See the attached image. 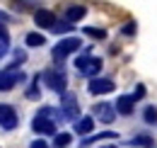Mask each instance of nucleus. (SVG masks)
<instances>
[{
  "label": "nucleus",
  "instance_id": "nucleus-1",
  "mask_svg": "<svg viewBox=\"0 0 157 148\" xmlns=\"http://www.w3.org/2000/svg\"><path fill=\"white\" fill-rule=\"evenodd\" d=\"M63 117H58V109L53 107H41L36 112V117L32 119V131L41 134V136H51L56 134V121H60Z\"/></svg>",
  "mask_w": 157,
  "mask_h": 148
},
{
  "label": "nucleus",
  "instance_id": "nucleus-2",
  "mask_svg": "<svg viewBox=\"0 0 157 148\" xmlns=\"http://www.w3.org/2000/svg\"><path fill=\"white\" fill-rule=\"evenodd\" d=\"M80 46H82V41H80L78 37H65V39H60L58 44L53 46L51 56H53V61H56V63H63L70 54H75Z\"/></svg>",
  "mask_w": 157,
  "mask_h": 148
},
{
  "label": "nucleus",
  "instance_id": "nucleus-3",
  "mask_svg": "<svg viewBox=\"0 0 157 148\" xmlns=\"http://www.w3.org/2000/svg\"><path fill=\"white\" fill-rule=\"evenodd\" d=\"M41 80L48 85V90H53V92H68V78L63 71H56V68H51V71H44L41 73Z\"/></svg>",
  "mask_w": 157,
  "mask_h": 148
},
{
  "label": "nucleus",
  "instance_id": "nucleus-4",
  "mask_svg": "<svg viewBox=\"0 0 157 148\" xmlns=\"http://www.w3.org/2000/svg\"><path fill=\"white\" fill-rule=\"evenodd\" d=\"M75 68H78V73L87 75L90 80L92 78H97L99 71H101V58H97V56H78V61H75Z\"/></svg>",
  "mask_w": 157,
  "mask_h": 148
},
{
  "label": "nucleus",
  "instance_id": "nucleus-5",
  "mask_svg": "<svg viewBox=\"0 0 157 148\" xmlns=\"http://www.w3.org/2000/svg\"><path fill=\"white\" fill-rule=\"evenodd\" d=\"M60 114L70 121H78L80 119V102H78V95L73 92H63L60 95Z\"/></svg>",
  "mask_w": 157,
  "mask_h": 148
},
{
  "label": "nucleus",
  "instance_id": "nucleus-6",
  "mask_svg": "<svg viewBox=\"0 0 157 148\" xmlns=\"http://www.w3.org/2000/svg\"><path fill=\"white\" fill-rule=\"evenodd\" d=\"M27 80V75L22 73V71H10V68H2L0 71V90L2 92H7V90H12L15 85H20Z\"/></svg>",
  "mask_w": 157,
  "mask_h": 148
},
{
  "label": "nucleus",
  "instance_id": "nucleus-7",
  "mask_svg": "<svg viewBox=\"0 0 157 148\" xmlns=\"http://www.w3.org/2000/svg\"><path fill=\"white\" fill-rule=\"evenodd\" d=\"M92 114L97 117L101 124H111V121L116 119V107H114L111 102H97V105L92 107Z\"/></svg>",
  "mask_w": 157,
  "mask_h": 148
},
{
  "label": "nucleus",
  "instance_id": "nucleus-8",
  "mask_svg": "<svg viewBox=\"0 0 157 148\" xmlns=\"http://www.w3.org/2000/svg\"><path fill=\"white\" fill-rule=\"evenodd\" d=\"M114 80L111 78H92L90 80V85H87V90H90V95H109V92H114Z\"/></svg>",
  "mask_w": 157,
  "mask_h": 148
},
{
  "label": "nucleus",
  "instance_id": "nucleus-9",
  "mask_svg": "<svg viewBox=\"0 0 157 148\" xmlns=\"http://www.w3.org/2000/svg\"><path fill=\"white\" fill-rule=\"evenodd\" d=\"M17 112H15V107L12 105H0V129L5 131H12L15 126H17Z\"/></svg>",
  "mask_w": 157,
  "mask_h": 148
},
{
  "label": "nucleus",
  "instance_id": "nucleus-10",
  "mask_svg": "<svg viewBox=\"0 0 157 148\" xmlns=\"http://www.w3.org/2000/svg\"><path fill=\"white\" fill-rule=\"evenodd\" d=\"M34 22H36L39 29H51V27L56 24V15H53L51 10H36V12H34Z\"/></svg>",
  "mask_w": 157,
  "mask_h": 148
},
{
  "label": "nucleus",
  "instance_id": "nucleus-11",
  "mask_svg": "<svg viewBox=\"0 0 157 148\" xmlns=\"http://www.w3.org/2000/svg\"><path fill=\"white\" fill-rule=\"evenodd\" d=\"M116 114H123V117H131L133 114V107H136V100L131 97V95H121L116 97Z\"/></svg>",
  "mask_w": 157,
  "mask_h": 148
},
{
  "label": "nucleus",
  "instance_id": "nucleus-12",
  "mask_svg": "<svg viewBox=\"0 0 157 148\" xmlns=\"http://www.w3.org/2000/svg\"><path fill=\"white\" fill-rule=\"evenodd\" d=\"M92 129H94V117H80L75 121V134L78 136H87V134H92Z\"/></svg>",
  "mask_w": 157,
  "mask_h": 148
},
{
  "label": "nucleus",
  "instance_id": "nucleus-13",
  "mask_svg": "<svg viewBox=\"0 0 157 148\" xmlns=\"http://www.w3.org/2000/svg\"><path fill=\"white\" fill-rule=\"evenodd\" d=\"M128 146L131 148H155V138L150 134H138V136H133L128 141Z\"/></svg>",
  "mask_w": 157,
  "mask_h": 148
},
{
  "label": "nucleus",
  "instance_id": "nucleus-14",
  "mask_svg": "<svg viewBox=\"0 0 157 148\" xmlns=\"http://www.w3.org/2000/svg\"><path fill=\"white\" fill-rule=\"evenodd\" d=\"M87 15V10H85V5H73V7H68L65 10V22H80V19Z\"/></svg>",
  "mask_w": 157,
  "mask_h": 148
},
{
  "label": "nucleus",
  "instance_id": "nucleus-15",
  "mask_svg": "<svg viewBox=\"0 0 157 148\" xmlns=\"http://www.w3.org/2000/svg\"><path fill=\"white\" fill-rule=\"evenodd\" d=\"M104 138H118L116 131H101V134H97V136H87L85 141H82V148L92 146V143H97V141H104Z\"/></svg>",
  "mask_w": 157,
  "mask_h": 148
},
{
  "label": "nucleus",
  "instance_id": "nucleus-16",
  "mask_svg": "<svg viewBox=\"0 0 157 148\" xmlns=\"http://www.w3.org/2000/svg\"><path fill=\"white\" fill-rule=\"evenodd\" d=\"M70 141H73V134L60 131V134H56V138H53V148H68Z\"/></svg>",
  "mask_w": 157,
  "mask_h": 148
},
{
  "label": "nucleus",
  "instance_id": "nucleus-17",
  "mask_svg": "<svg viewBox=\"0 0 157 148\" xmlns=\"http://www.w3.org/2000/svg\"><path fill=\"white\" fill-rule=\"evenodd\" d=\"M24 41H27V46H34V49H36V46H44V44H46V37L39 34V32H29Z\"/></svg>",
  "mask_w": 157,
  "mask_h": 148
},
{
  "label": "nucleus",
  "instance_id": "nucleus-18",
  "mask_svg": "<svg viewBox=\"0 0 157 148\" xmlns=\"http://www.w3.org/2000/svg\"><path fill=\"white\" fill-rule=\"evenodd\" d=\"M143 119H145V124H157V107L155 105H147V107H145Z\"/></svg>",
  "mask_w": 157,
  "mask_h": 148
},
{
  "label": "nucleus",
  "instance_id": "nucleus-19",
  "mask_svg": "<svg viewBox=\"0 0 157 148\" xmlns=\"http://www.w3.org/2000/svg\"><path fill=\"white\" fill-rule=\"evenodd\" d=\"M82 32L92 39H106V29H99V27H85Z\"/></svg>",
  "mask_w": 157,
  "mask_h": 148
},
{
  "label": "nucleus",
  "instance_id": "nucleus-20",
  "mask_svg": "<svg viewBox=\"0 0 157 148\" xmlns=\"http://www.w3.org/2000/svg\"><path fill=\"white\" fill-rule=\"evenodd\" d=\"M39 95H41V90H39V73H36V75H34L32 88L27 90V97H29V100H39Z\"/></svg>",
  "mask_w": 157,
  "mask_h": 148
},
{
  "label": "nucleus",
  "instance_id": "nucleus-21",
  "mask_svg": "<svg viewBox=\"0 0 157 148\" xmlns=\"http://www.w3.org/2000/svg\"><path fill=\"white\" fill-rule=\"evenodd\" d=\"M51 29H53L56 34H65V32H70V29H73V24H70V22H58V19H56V24H53Z\"/></svg>",
  "mask_w": 157,
  "mask_h": 148
},
{
  "label": "nucleus",
  "instance_id": "nucleus-22",
  "mask_svg": "<svg viewBox=\"0 0 157 148\" xmlns=\"http://www.w3.org/2000/svg\"><path fill=\"white\" fill-rule=\"evenodd\" d=\"M136 22H126V27H123V29H121V32H123V34H126V37H133V34H136Z\"/></svg>",
  "mask_w": 157,
  "mask_h": 148
},
{
  "label": "nucleus",
  "instance_id": "nucleus-23",
  "mask_svg": "<svg viewBox=\"0 0 157 148\" xmlns=\"http://www.w3.org/2000/svg\"><path fill=\"white\" fill-rule=\"evenodd\" d=\"M131 97H133L136 102H138V100H143V97H145V85H138V88H136V92L131 95Z\"/></svg>",
  "mask_w": 157,
  "mask_h": 148
},
{
  "label": "nucleus",
  "instance_id": "nucleus-24",
  "mask_svg": "<svg viewBox=\"0 0 157 148\" xmlns=\"http://www.w3.org/2000/svg\"><path fill=\"white\" fill-rule=\"evenodd\" d=\"M7 51H10V41L7 39H0V58L7 54Z\"/></svg>",
  "mask_w": 157,
  "mask_h": 148
},
{
  "label": "nucleus",
  "instance_id": "nucleus-25",
  "mask_svg": "<svg viewBox=\"0 0 157 148\" xmlns=\"http://www.w3.org/2000/svg\"><path fill=\"white\" fill-rule=\"evenodd\" d=\"M29 148H48V143H46V141H41V138H36V141H32V143H29Z\"/></svg>",
  "mask_w": 157,
  "mask_h": 148
},
{
  "label": "nucleus",
  "instance_id": "nucleus-26",
  "mask_svg": "<svg viewBox=\"0 0 157 148\" xmlns=\"http://www.w3.org/2000/svg\"><path fill=\"white\" fill-rule=\"evenodd\" d=\"M12 15H10V12H5V10H0V22H2V24H5V22H12Z\"/></svg>",
  "mask_w": 157,
  "mask_h": 148
},
{
  "label": "nucleus",
  "instance_id": "nucleus-27",
  "mask_svg": "<svg viewBox=\"0 0 157 148\" xmlns=\"http://www.w3.org/2000/svg\"><path fill=\"white\" fill-rule=\"evenodd\" d=\"M0 39H7V41H10V34H7V27H5L2 22H0Z\"/></svg>",
  "mask_w": 157,
  "mask_h": 148
},
{
  "label": "nucleus",
  "instance_id": "nucleus-28",
  "mask_svg": "<svg viewBox=\"0 0 157 148\" xmlns=\"http://www.w3.org/2000/svg\"><path fill=\"white\" fill-rule=\"evenodd\" d=\"M101 148H116V146H101Z\"/></svg>",
  "mask_w": 157,
  "mask_h": 148
}]
</instances>
